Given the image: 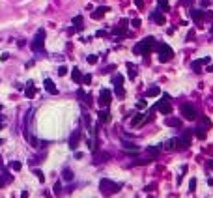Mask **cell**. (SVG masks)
<instances>
[{
    "label": "cell",
    "mask_w": 213,
    "mask_h": 198,
    "mask_svg": "<svg viewBox=\"0 0 213 198\" xmlns=\"http://www.w3.org/2000/svg\"><path fill=\"white\" fill-rule=\"evenodd\" d=\"M157 47V43H155V38H151V36H148V38H144L140 43H137V45H135V54H144V56H148V54L153 51Z\"/></svg>",
    "instance_id": "cell-1"
},
{
    "label": "cell",
    "mask_w": 213,
    "mask_h": 198,
    "mask_svg": "<svg viewBox=\"0 0 213 198\" xmlns=\"http://www.w3.org/2000/svg\"><path fill=\"white\" fill-rule=\"evenodd\" d=\"M157 49V54H159V62L166 64V62H170L172 56H174V51L170 45H166V43H159V45L155 47Z\"/></svg>",
    "instance_id": "cell-2"
},
{
    "label": "cell",
    "mask_w": 213,
    "mask_h": 198,
    "mask_svg": "<svg viewBox=\"0 0 213 198\" xmlns=\"http://www.w3.org/2000/svg\"><path fill=\"white\" fill-rule=\"evenodd\" d=\"M157 111L161 114H170L172 112V103H170V95L163 94V97L157 101Z\"/></svg>",
    "instance_id": "cell-3"
},
{
    "label": "cell",
    "mask_w": 213,
    "mask_h": 198,
    "mask_svg": "<svg viewBox=\"0 0 213 198\" xmlns=\"http://www.w3.org/2000/svg\"><path fill=\"white\" fill-rule=\"evenodd\" d=\"M43 43H45V30L43 28H39L38 30V34H36V38H34V41H32V51H43Z\"/></svg>",
    "instance_id": "cell-4"
},
{
    "label": "cell",
    "mask_w": 213,
    "mask_h": 198,
    "mask_svg": "<svg viewBox=\"0 0 213 198\" xmlns=\"http://www.w3.org/2000/svg\"><path fill=\"white\" fill-rule=\"evenodd\" d=\"M99 187L103 189V194H110V193H118L120 191V185L118 183H112L110 180H101Z\"/></svg>",
    "instance_id": "cell-5"
},
{
    "label": "cell",
    "mask_w": 213,
    "mask_h": 198,
    "mask_svg": "<svg viewBox=\"0 0 213 198\" xmlns=\"http://www.w3.org/2000/svg\"><path fill=\"white\" fill-rule=\"evenodd\" d=\"M181 114H183L185 120H196V118H198V112L195 111V107L189 105V103H185V105L181 107Z\"/></svg>",
    "instance_id": "cell-6"
},
{
    "label": "cell",
    "mask_w": 213,
    "mask_h": 198,
    "mask_svg": "<svg viewBox=\"0 0 213 198\" xmlns=\"http://www.w3.org/2000/svg\"><path fill=\"white\" fill-rule=\"evenodd\" d=\"M178 140H179V148H189V144H191V131H185Z\"/></svg>",
    "instance_id": "cell-7"
},
{
    "label": "cell",
    "mask_w": 213,
    "mask_h": 198,
    "mask_svg": "<svg viewBox=\"0 0 213 198\" xmlns=\"http://www.w3.org/2000/svg\"><path fill=\"white\" fill-rule=\"evenodd\" d=\"M110 97H112V92L110 90H103V92H101V95H99V103L103 105V107H107L110 103Z\"/></svg>",
    "instance_id": "cell-8"
},
{
    "label": "cell",
    "mask_w": 213,
    "mask_h": 198,
    "mask_svg": "<svg viewBox=\"0 0 213 198\" xmlns=\"http://www.w3.org/2000/svg\"><path fill=\"white\" fill-rule=\"evenodd\" d=\"M78 140H81V133H78V131L71 133V138H69V148H71V150H77V146H78Z\"/></svg>",
    "instance_id": "cell-9"
},
{
    "label": "cell",
    "mask_w": 213,
    "mask_h": 198,
    "mask_svg": "<svg viewBox=\"0 0 213 198\" xmlns=\"http://www.w3.org/2000/svg\"><path fill=\"white\" fill-rule=\"evenodd\" d=\"M191 17H193V19L196 21V23H200V21L206 17V13L202 12V9H191Z\"/></svg>",
    "instance_id": "cell-10"
},
{
    "label": "cell",
    "mask_w": 213,
    "mask_h": 198,
    "mask_svg": "<svg viewBox=\"0 0 213 198\" xmlns=\"http://www.w3.org/2000/svg\"><path fill=\"white\" fill-rule=\"evenodd\" d=\"M43 84H45V90H47L49 94H58V88L54 86V82H52L51 79H47V81H45Z\"/></svg>",
    "instance_id": "cell-11"
},
{
    "label": "cell",
    "mask_w": 213,
    "mask_h": 198,
    "mask_svg": "<svg viewBox=\"0 0 213 198\" xmlns=\"http://www.w3.org/2000/svg\"><path fill=\"white\" fill-rule=\"evenodd\" d=\"M107 12H108V8L107 6H101V8H97V12H92V19H101Z\"/></svg>",
    "instance_id": "cell-12"
},
{
    "label": "cell",
    "mask_w": 213,
    "mask_h": 198,
    "mask_svg": "<svg viewBox=\"0 0 213 198\" xmlns=\"http://www.w3.org/2000/svg\"><path fill=\"white\" fill-rule=\"evenodd\" d=\"M151 19L155 21L157 25H165V15H163V13L159 12V9H157V12H153V13H151Z\"/></svg>",
    "instance_id": "cell-13"
},
{
    "label": "cell",
    "mask_w": 213,
    "mask_h": 198,
    "mask_svg": "<svg viewBox=\"0 0 213 198\" xmlns=\"http://www.w3.org/2000/svg\"><path fill=\"white\" fill-rule=\"evenodd\" d=\"M146 120H148V118H146L144 114H137V116H135V118H133V122H131V125H133V127H138L140 124H144V122H146Z\"/></svg>",
    "instance_id": "cell-14"
},
{
    "label": "cell",
    "mask_w": 213,
    "mask_h": 198,
    "mask_svg": "<svg viewBox=\"0 0 213 198\" xmlns=\"http://www.w3.org/2000/svg\"><path fill=\"white\" fill-rule=\"evenodd\" d=\"M165 148H166V150H179V140H178V138H170V140L165 144Z\"/></svg>",
    "instance_id": "cell-15"
},
{
    "label": "cell",
    "mask_w": 213,
    "mask_h": 198,
    "mask_svg": "<svg viewBox=\"0 0 213 198\" xmlns=\"http://www.w3.org/2000/svg\"><path fill=\"white\" fill-rule=\"evenodd\" d=\"M71 79L75 81V82H82V73H81V69H71Z\"/></svg>",
    "instance_id": "cell-16"
},
{
    "label": "cell",
    "mask_w": 213,
    "mask_h": 198,
    "mask_svg": "<svg viewBox=\"0 0 213 198\" xmlns=\"http://www.w3.org/2000/svg\"><path fill=\"white\" fill-rule=\"evenodd\" d=\"M159 94H161L159 86H151V88H148V90H146V95H148V97H155V95H159Z\"/></svg>",
    "instance_id": "cell-17"
},
{
    "label": "cell",
    "mask_w": 213,
    "mask_h": 198,
    "mask_svg": "<svg viewBox=\"0 0 213 198\" xmlns=\"http://www.w3.org/2000/svg\"><path fill=\"white\" fill-rule=\"evenodd\" d=\"M97 118L101 120V122H108V120H110V112L107 111V108H105V111H99L97 112Z\"/></svg>",
    "instance_id": "cell-18"
},
{
    "label": "cell",
    "mask_w": 213,
    "mask_h": 198,
    "mask_svg": "<svg viewBox=\"0 0 213 198\" xmlns=\"http://www.w3.org/2000/svg\"><path fill=\"white\" fill-rule=\"evenodd\" d=\"M166 125H174V127H179V125H181V120H178V118H168L166 120Z\"/></svg>",
    "instance_id": "cell-19"
},
{
    "label": "cell",
    "mask_w": 213,
    "mask_h": 198,
    "mask_svg": "<svg viewBox=\"0 0 213 198\" xmlns=\"http://www.w3.org/2000/svg\"><path fill=\"white\" fill-rule=\"evenodd\" d=\"M202 65H204V62H202V60H195L191 68H193V69H195L196 73H200V71H202Z\"/></svg>",
    "instance_id": "cell-20"
},
{
    "label": "cell",
    "mask_w": 213,
    "mask_h": 198,
    "mask_svg": "<svg viewBox=\"0 0 213 198\" xmlns=\"http://www.w3.org/2000/svg\"><path fill=\"white\" fill-rule=\"evenodd\" d=\"M62 178H64L65 181H71V180H73V172H71L69 168H65V170L62 172Z\"/></svg>",
    "instance_id": "cell-21"
},
{
    "label": "cell",
    "mask_w": 213,
    "mask_h": 198,
    "mask_svg": "<svg viewBox=\"0 0 213 198\" xmlns=\"http://www.w3.org/2000/svg\"><path fill=\"white\" fill-rule=\"evenodd\" d=\"M127 68H129V77L135 79V77H137V65H135V64H127Z\"/></svg>",
    "instance_id": "cell-22"
},
{
    "label": "cell",
    "mask_w": 213,
    "mask_h": 198,
    "mask_svg": "<svg viewBox=\"0 0 213 198\" xmlns=\"http://www.w3.org/2000/svg\"><path fill=\"white\" fill-rule=\"evenodd\" d=\"M34 94H36V88H34L32 82H28V88H26V97H34Z\"/></svg>",
    "instance_id": "cell-23"
},
{
    "label": "cell",
    "mask_w": 213,
    "mask_h": 198,
    "mask_svg": "<svg viewBox=\"0 0 213 198\" xmlns=\"http://www.w3.org/2000/svg\"><path fill=\"white\" fill-rule=\"evenodd\" d=\"M73 25H77V30H78V28H82V17H81V15L73 17Z\"/></svg>",
    "instance_id": "cell-24"
},
{
    "label": "cell",
    "mask_w": 213,
    "mask_h": 198,
    "mask_svg": "<svg viewBox=\"0 0 213 198\" xmlns=\"http://www.w3.org/2000/svg\"><path fill=\"white\" fill-rule=\"evenodd\" d=\"M196 137H198L200 140H204V138H206V129H204V127H198V129H196Z\"/></svg>",
    "instance_id": "cell-25"
},
{
    "label": "cell",
    "mask_w": 213,
    "mask_h": 198,
    "mask_svg": "<svg viewBox=\"0 0 213 198\" xmlns=\"http://www.w3.org/2000/svg\"><path fill=\"white\" fill-rule=\"evenodd\" d=\"M121 82H123V77H121V75H116V77H114V86H116V90H118V88H121Z\"/></svg>",
    "instance_id": "cell-26"
},
{
    "label": "cell",
    "mask_w": 213,
    "mask_h": 198,
    "mask_svg": "<svg viewBox=\"0 0 213 198\" xmlns=\"http://www.w3.org/2000/svg\"><path fill=\"white\" fill-rule=\"evenodd\" d=\"M157 2H159V8L163 9V12H168V9H170V6H168L166 0H157Z\"/></svg>",
    "instance_id": "cell-27"
},
{
    "label": "cell",
    "mask_w": 213,
    "mask_h": 198,
    "mask_svg": "<svg viewBox=\"0 0 213 198\" xmlns=\"http://www.w3.org/2000/svg\"><path fill=\"white\" fill-rule=\"evenodd\" d=\"M123 150H127V151H133V153H137V151H138V148H137V146H133V144H127V142H125V144H123Z\"/></svg>",
    "instance_id": "cell-28"
},
{
    "label": "cell",
    "mask_w": 213,
    "mask_h": 198,
    "mask_svg": "<svg viewBox=\"0 0 213 198\" xmlns=\"http://www.w3.org/2000/svg\"><path fill=\"white\" fill-rule=\"evenodd\" d=\"M148 151L151 153V155H157V153L161 151V148H159V146H150V148H148Z\"/></svg>",
    "instance_id": "cell-29"
},
{
    "label": "cell",
    "mask_w": 213,
    "mask_h": 198,
    "mask_svg": "<svg viewBox=\"0 0 213 198\" xmlns=\"http://www.w3.org/2000/svg\"><path fill=\"white\" fill-rule=\"evenodd\" d=\"M11 168H13V170H15V172H19V170H21V168H22V164H21V163H19V161H13V163H11Z\"/></svg>",
    "instance_id": "cell-30"
},
{
    "label": "cell",
    "mask_w": 213,
    "mask_h": 198,
    "mask_svg": "<svg viewBox=\"0 0 213 198\" xmlns=\"http://www.w3.org/2000/svg\"><path fill=\"white\" fill-rule=\"evenodd\" d=\"M195 189H196V180L193 178V180H191V181H189V191H191V193H193Z\"/></svg>",
    "instance_id": "cell-31"
},
{
    "label": "cell",
    "mask_w": 213,
    "mask_h": 198,
    "mask_svg": "<svg viewBox=\"0 0 213 198\" xmlns=\"http://www.w3.org/2000/svg\"><path fill=\"white\" fill-rule=\"evenodd\" d=\"M146 107H148V103H146V101H138V103H137V108H138V111H144Z\"/></svg>",
    "instance_id": "cell-32"
},
{
    "label": "cell",
    "mask_w": 213,
    "mask_h": 198,
    "mask_svg": "<svg viewBox=\"0 0 213 198\" xmlns=\"http://www.w3.org/2000/svg\"><path fill=\"white\" fill-rule=\"evenodd\" d=\"M34 174H36V176H38V180H39L41 183L45 181V178H43V172H41V170H36V172H34Z\"/></svg>",
    "instance_id": "cell-33"
},
{
    "label": "cell",
    "mask_w": 213,
    "mask_h": 198,
    "mask_svg": "<svg viewBox=\"0 0 213 198\" xmlns=\"http://www.w3.org/2000/svg\"><path fill=\"white\" fill-rule=\"evenodd\" d=\"M88 64H97V56L92 54V56H88Z\"/></svg>",
    "instance_id": "cell-34"
},
{
    "label": "cell",
    "mask_w": 213,
    "mask_h": 198,
    "mask_svg": "<svg viewBox=\"0 0 213 198\" xmlns=\"http://www.w3.org/2000/svg\"><path fill=\"white\" fill-rule=\"evenodd\" d=\"M84 84H90V82H92V75H84Z\"/></svg>",
    "instance_id": "cell-35"
},
{
    "label": "cell",
    "mask_w": 213,
    "mask_h": 198,
    "mask_svg": "<svg viewBox=\"0 0 213 198\" xmlns=\"http://www.w3.org/2000/svg\"><path fill=\"white\" fill-rule=\"evenodd\" d=\"M65 73H67V68H65V65H62V68L58 69V75H62V77H64Z\"/></svg>",
    "instance_id": "cell-36"
},
{
    "label": "cell",
    "mask_w": 213,
    "mask_h": 198,
    "mask_svg": "<svg viewBox=\"0 0 213 198\" xmlns=\"http://www.w3.org/2000/svg\"><path fill=\"white\" fill-rule=\"evenodd\" d=\"M200 124H204L206 127H209V125H211V124H209V120H208V118H202V120H200Z\"/></svg>",
    "instance_id": "cell-37"
},
{
    "label": "cell",
    "mask_w": 213,
    "mask_h": 198,
    "mask_svg": "<svg viewBox=\"0 0 213 198\" xmlns=\"http://www.w3.org/2000/svg\"><path fill=\"white\" fill-rule=\"evenodd\" d=\"M140 26V21L138 19H133V28H138Z\"/></svg>",
    "instance_id": "cell-38"
},
{
    "label": "cell",
    "mask_w": 213,
    "mask_h": 198,
    "mask_svg": "<svg viewBox=\"0 0 213 198\" xmlns=\"http://www.w3.org/2000/svg\"><path fill=\"white\" fill-rule=\"evenodd\" d=\"M135 6H137V8H144V2H142V0H135Z\"/></svg>",
    "instance_id": "cell-39"
},
{
    "label": "cell",
    "mask_w": 213,
    "mask_h": 198,
    "mask_svg": "<svg viewBox=\"0 0 213 198\" xmlns=\"http://www.w3.org/2000/svg\"><path fill=\"white\" fill-rule=\"evenodd\" d=\"M21 198H28V193H26V191H22V193H21Z\"/></svg>",
    "instance_id": "cell-40"
},
{
    "label": "cell",
    "mask_w": 213,
    "mask_h": 198,
    "mask_svg": "<svg viewBox=\"0 0 213 198\" xmlns=\"http://www.w3.org/2000/svg\"><path fill=\"white\" fill-rule=\"evenodd\" d=\"M4 183H6V178H2V180H0V187H2Z\"/></svg>",
    "instance_id": "cell-41"
},
{
    "label": "cell",
    "mask_w": 213,
    "mask_h": 198,
    "mask_svg": "<svg viewBox=\"0 0 213 198\" xmlns=\"http://www.w3.org/2000/svg\"><path fill=\"white\" fill-rule=\"evenodd\" d=\"M208 167H209V168H213V161H209V164H208Z\"/></svg>",
    "instance_id": "cell-42"
},
{
    "label": "cell",
    "mask_w": 213,
    "mask_h": 198,
    "mask_svg": "<svg viewBox=\"0 0 213 198\" xmlns=\"http://www.w3.org/2000/svg\"><path fill=\"white\" fill-rule=\"evenodd\" d=\"M187 2H193V0H187Z\"/></svg>",
    "instance_id": "cell-43"
},
{
    "label": "cell",
    "mask_w": 213,
    "mask_h": 198,
    "mask_svg": "<svg viewBox=\"0 0 213 198\" xmlns=\"http://www.w3.org/2000/svg\"><path fill=\"white\" fill-rule=\"evenodd\" d=\"M0 129H2V124H0Z\"/></svg>",
    "instance_id": "cell-44"
}]
</instances>
